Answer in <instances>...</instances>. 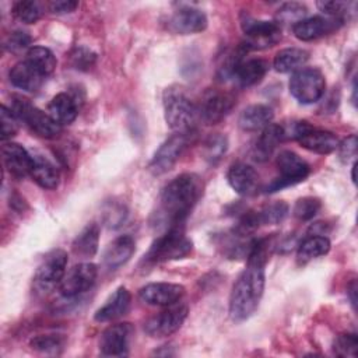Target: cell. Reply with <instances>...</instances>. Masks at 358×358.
<instances>
[{"instance_id":"5bb4252c","label":"cell","mask_w":358,"mask_h":358,"mask_svg":"<svg viewBox=\"0 0 358 358\" xmlns=\"http://www.w3.org/2000/svg\"><path fill=\"white\" fill-rule=\"evenodd\" d=\"M187 144V134L175 133L166 138L150 161L148 169L154 175H162L172 169Z\"/></svg>"},{"instance_id":"8fae6325","label":"cell","mask_w":358,"mask_h":358,"mask_svg":"<svg viewBox=\"0 0 358 358\" xmlns=\"http://www.w3.org/2000/svg\"><path fill=\"white\" fill-rule=\"evenodd\" d=\"M98 268L94 263H78L66 271L59 289L64 298H76L92 288L96 281Z\"/></svg>"},{"instance_id":"60d3db41","label":"cell","mask_w":358,"mask_h":358,"mask_svg":"<svg viewBox=\"0 0 358 358\" xmlns=\"http://www.w3.org/2000/svg\"><path fill=\"white\" fill-rule=\"evenodd\" d=\"M95 60H96V55L85 46H76L70 52V62L73 67L77 70H83V71L90 70L94 66Z\"/></svg>"},{"instance_id":"6da1fadb","label":"cell","mask_w":358,"mask_h":358,"mask_svg":"<svg viewBox=\"0 0 358 358\" xmlns=\"http://www.w3.org/2000/svg\"><path fill=\"white\" fill-rule=\"evenodd\" d=\"M271 246L270 238L252 239L246 268L239 274L229 295V316L234 322H243L256 312L264 291V267Z\"/></svg>"},{"instance_id":"ffe728a7","label":"cell","mask_w":358,"mask_h":358,"mask_svg":"<svg viewBox=\"0 0 358 358\" xmlns=\"http://www.w3.org/2000/svg\"><path fill=\"white\" fill-rule=\"evenodd\" d=\"M229 186L241 196H250L257 190L259 175L253 166L245 162H235L227 172Z\"/></svg>"},{"instance_id":"f546056e","label":"cell","mask_w":358,"mask_h":358,"mask_svg":"<svg viewBox=\"0 0 358 358\" xmlns=\"http://www.w3.org/2000/svg\"><path fill=\"white\" fill-rule=\"evenodd\" d=\"M309 60V53L301 48H285L277 52L273 60V66L278 73L298 71Z\"/></svg>"},{"instance_id":"8992f818","label":"cell","mask_w":358,"mask_h":358,"mask_svg":"<svg viewBox=\"0 0 358 358\" xmlns=\"http://www.w3.org/2000/svg\"><path fill=\"white\" fill-rule=\"evenodd\" d=\"M326 90L323 73L316 67H302L289 78V92L301 103L317 102Z\"/></svg>"},{"instance_id":"7c38bea8","label":"cell","mask_w":358,"mask_h":358,"mask_svg":"<svg viewBox=\"0 0 358 358\" xmlns=\"http://www.w3.org/2000/svg\"><path fill=\"white\" fill-rule=\"evenodd\" d=\"M235 105V98L221 90H207L199 105V117L207 124H215L227 117Z\"/></svg>"},{"instance_id":"44dd1931","label":"cell","mask_w":358,"mask_h":358,"mask_svg":"<svg viewBox=\"0 0 358 358\" xmlns=\"http://www.w3.org/2000/svg\"><path fill=\"white\" fill-rule=\"evenodd\" d=\"M136 250V242L130 235H120L112 241L103 253V266L108 270H117L124 266Z\"/></svg>"},{"instance_id":"d6a6232c","label":"cell","mask_w":358,"mask_h":358,"mask_svg":"<svg viewBox=\"0 0 358 358\" xmlns=\"http://www.w3.org/2000/svg\"><path fill=\"white\" fill-rule=\"evenodd\" d=\"M64 343H66V338L62 334L52 333V334H39L34 337L29 345L32 347V350L38 352L48 354V355H57L64 348Z\"/></svg>"},{"instance_id":"52a82bcc","label":"cell","mask_w":358,"mask_h":358,"mask_svg":"<svg viewBox=\"0 0 358 358\" xmlns=\"http://www.w3.org/2000/svg\"><path fill=\"white\" fill-rule=\"evenodd\" d=\"M277 168L278 176L267 186L266 192L268 193L303 182L310 172L309 164L305 159H302L296 152L289 150H284L278 154Z\"/></svg>"},{"instance_id":"3957f363","label":"cell","mask_w":358,"mask_h":358,"mask_svg":"<svg viewBox=\"0 0 358 358\" xmlns=\"http://www.w3.org/2000/svg\"><path fill=\"white\" fill-rule=\"evenodd\" d=\"M162 99L166 124L175 133L189 134L200 119L197 105L179 87L166 88Z\"/></svg>"},{"instance_id":"836d02e7","label":"cell","mask_w":358,"mask_h":358,"mask_svg":"<svg viewBox=\"0 0 358 358\" xmlns=\"http://www.w3.org/2000/svg\"><path fill=\"white\" fill-rule=\"evenodd\" d=\"M228 148V140L225 136L217 133L211 134L203 144V155L204 159L210 164H217Z\"/></svg>"},{"instance_id":"9a60e30c","label":"cell","mask_w":358,"mask_h":358,"mask_svg":"<svg viewBox=\"0 0 358 358\" xmlns=\"http://www.w3.org/2000/svg\"><path fill=\"white\" fill-rule=\"evenodd\" d=\"M185 294V287L173 282H150L138 289L140 299L152 306H169Z\"/></svg>"},{"instance_id":"4fadbf2b","label":"cell","mask_w":358,"mask_h":358,"mask_svg":"<svg viewBox=\"0 0 358 358\" xmlns=\"http://www.w3.org/2000/svg\"><path fill=\"white\" fill-rule=\"evenodd\" d=\"M133 334V326L127 322L106 327L99 337V351L105 357H124L129 354V345Z\"/></svg>"},{"instance_id":"f6af8a7d","label":"cell","mask_w":358,"mask_h":358,"mask_svg":"<svg viewBox=\"0 0 358 358\" xmlns=\"http://www.w3.org/2000/svg\"><path fill=\"white\" fill-rule=\"evenodd\" d=\"M338 157L347 162L350 158L355 157L357 154V137L355 134H351L348 136L347 138H344L341 143H338Z\"/></svg>"},{"instance_id":"cb8c5ba5","label":"cell","mask_w":358,"mask_h":358,"mask_svg":"<svg viewBox=\"0 0 358 358\" xmlns=\"http://www.w3.org/2000/svg\"><path fill=\"white\" fill-rule=\"evenodd\" d=\"M274 112L270 106L263 103H255L245 108L238 119L239 127L243 131H259L271 124Z\"/></svg>"},{"instance_id":"f1b7e54d","label":"cell","mask_w":358,"mask_h":358,"mask_svg":"<svg viewBox=\"0 0 358 358\" xmlns=\"http://www.w3.org/2000/svg\"><path fill=\"white\" fill-rule=\"evenodd\" d=\"M330 250V241L324 235H309L305 238L296 250L298 264H306L320 256L327 255Z\"/></svg>"},{"instance_id":"74e56055","label":"cell","mask_w":358,"mask_h":358,"mask_svg":"<svg viewBox=\"0 0 358 358\" xmlns=\"http://www.w3.org/2000/svg\"><path fill=\"white\" fill-rule=\"evenodd\" d=\"M333 351L338 357H357L358 337L355 333L338 334L333 343Z\"/></svg>"},{"instance_id":"603a6c76","label":"cell","mask_w":358,"mask_h":358,"mask_svg":"<svg viewBox=\"0 0 358 358\" xmlns=\"http://www.w3.org/2000/svg\"><path fill=\"white\" fill-rule=\"evenodd\" d=\"M8 77L14 87L27 92L38 91L45 80V77L27 60L15 63L8 73Z\"/></svg>"},{"instance_id":"ab89813d","label":"cell","mask_w":358,"mask_h":358,"mask_svg":"<svg viewBox=\"0 0 358 358\" xmlns=\"http://www.w3.org/2000/svg\"><path fill=\"white\" fill-rule=\"evenodd\" d=\"M317 8L330 18L338 20L341 22H344L345 17H348L350 7L354 6V3H345V1H317L316 3Z\"/></svg>"},{"instance_id":"ac0fdd59","label":"cell","mask_w":358,"mask_h":358,"mask_svg":"<svg viewBox=\"0 0 358 358\" xmlns=\"http://www.w3.org/2000/svg\"><path fill=\"white\" fill-rule=\"evenodd\" d=\"M4 166L8 173L17 179H22L27 175H31L34 165V157L17 143H4L1 148Z\"/></svg>"},{"instance_id":"7dc6e473","label":"cell","mask_w":358,"mask_h":358,"mask_svg":"<svg viewBox=\"0 0 358 358\" xmlns=\"http://www.w3.org/2000/svg\"><path fill=\"white\" fill-rule=\"evenodd\" d=\"M355 289H357V287H355V281H352L351 282V285L348 287V294H350V299H351V303H352V306L355 308V303H357V299H355Z\"/></svg>"},{"instance_id":"1f68e13d","label":"cell","mask_w":358,"mask_h":358,"mask_svg":"<svg viewBox=\"0 0 358 358\" xmlns=\"http://www.w3.org/2000/svg\"><path fill=\"white\" fill-rule=\"evenodd\" d=\"M25 60L32 64L43 77H48L56 69V57L53 52L45 46H32L27 52Z\"/></svg>"},{"instance_id":"83f0119b","label":"cell","mask_w":358,"mask_h":358,"mask_svg":"<svg viewBox=\"0 0 358 358\" xmlns=\"http://www.w3.org/2000/svg\"><path fill=\"white\" fill-rule=\"evenodd\" d=\"M31 178L36 185L46 190H53L60 183V173L57 168L42 155H34Z\"/></svg>"},{"instance_id":"e575fe53","label":"cell","mask_w":358,"mask_h":358,"mask_svg":"<svg viewBox=\"0 0 358 358\" xmlns=\"http://www.w3.org/2000/svg\"><path fill=\"white\" fill-rule=\"evenodd\" d=\"M277 17H275V22L281 27V25H295L296 22H299L301 20L305 18L308 8L301 4V3H285L282 4L278 10H277Z\"/></svg>"},{"instance_id":"277c9868","label":"cell","mask_w":358,"mask_h":358,"mask_svg":"<svg viewBox=\"0 0 358 358\" xmlns=\"http://www.w3.org/2000/svg\"><path fill=\"white\" fill-rule=\"evenodd\" d=\"M193 249L192 241L183 234L182 225L166 229L148 249L145 260L148 263H164L186 257Z\"/></svg>"},{"instance_id":"d4e9b609","label":"cell","mask_w":358,"mask_h":358,"mask_svg":"<svg viewBox=\"0 0 358 358\" xmlns=\"http://www.w3.org/2000/svg\"><path fill=\"white\" fill-rule=\"evenodd\" d=\"M268 69V64L263 59H248L242 60L234 74L232 78L236 81L239 87H252L263 80Z\"/></svg>"},{"instance_id":"8d00e7d4","label":"cell","mask_w":358,"mask_h":358,"mask_svg":"<svg viewBox=\"0 0 358 358\" xmlns=\"http://www.w3.org/2000/svg\"><path fill=\"white\" fill-rule=\"evenodd\" d=\"M14 17L24 24H35L41 18V7L32 0H20L13 4Z\"/></svg>"},{"instance_id":"d6986e66","label":"cell","mask_w":358,"mask_h":358,"mask_svg":"<svg viewBox=\"0 0 358 358\" xmlns=\"http://www.w3.org/2000/svg\"><path fill=\"white\" fill-rule=\"evenodd\" d=\"M296 141L306 150L316 152V154H331L338 147V137L329 131L322 129H315L313 126H308L298 137Z\"/></svg>"},{"instance_id":"ee69618b","label":"cell","mask_w":358,"mask_h":358,"mask_svg":"<svg viewBox=\"0 0 358 358\" xmlns=\"http://www.w3.org/2000/svg\"><path fill=\"white\" fill-rule=\"evenodd\" d=\"M31 36L22 31H14L4 42V49L13 53H20L31 45Z\"/></svg>"},{"instance_id":"b9f144b4","label":"cell","mask_w":358,"mask_h":358,"mask_svg":"<svg viewBox=\"0 0 358 358\" xmlns=\"http://www.w3.org/2000/svg\"><path fill=\"white\" fill-rule=\"evenodd\" d=\"M0 124H1V140L3 141L11 138L18 131V119L11 112V109L4 105H1V108H0Z\"/></svg>"},{"instance_id":"484cf974","label":"cell","mask_w":358,"mask_h":358,"mask_svg":"<svg viewBox=\"0 0 358 358\" xmlns=\"http://www.w3.org/2000/svg\"><path fill=\"white\" fill-rule=\"evenodd\" d=\"M281 141H284V133H282L281 124L271 123L267 127H264L253 148L255 159L260 162L267 161Z\"/></svg>"},{"instance_id":"4dcf8cb0","label":"cell","mask_w":358,"mask_h":358,"mask_svg":"<svg viewBox=\"0 0 358 358\" xmlns=\"http://www.w3.org/2000/svg\"><path fill=\"white\" fill-rule=\"evenodd\" d=\"M99 243V227L94 222L88 224L74 239L73 252L83 257H92L98 250Z\"/></svg>"},{"instance_id":"5b68a950","label":"cell","mask_w":358,"mask_h":358,"mask_svg":"<svg viewBox=\"0 0 358 358\" xmlns=\"http://www.w3.org/2000/svg\"><path fill=\"white\" fill-rule=\"evenodd\" d=\"M10 109L18 120L24 122L39 137L52 140L62 131V126L49 113H45L22 96H13Z\"/></svg>"},{"instance_id":"4316f807","label":"cell","mask_w":358,"mask_h":358,"mask_svg":"<svg viewBox=\"0 0 358 358\" xmlns=\"http://www.w3.org/2000/svg\"><path fill=\"white\" fill-rule=\"evenodd\" d=\"M48 113L60 124H70L78 115V105L76 99L66 92H60L52 98L48 105Z\"/></svg>"},{"instance_id":"9c48e42d","label":"cell","mask_w":358,"mask_h":358,"mask_svg":"<svg viewBox=\"0 0 358 358\" xmlns=\"http://www.w3.org/2000/svg\"><path fill=\"white\" fill-rule=\"evenodd\" d=\"M67 267V253L63 249L50 250L39 263L34 274V287L48 292L60 285Z\"/></svg>"},{"instance_id":"d590c367","label":"cell","mask_w":358,"mask_h":358,"mask_svg":"<svg viewBox=\"0 0 358 358\" xmlns=\"http://www.w3.org/2000/svg\"><path fill=\"white\" fill-rule=\"evenodd\" d=\"M288 204L282 200L271 203L268 206H266L264 208H262L260 211H257V217L260 221V225H274V224H280L288 214Z\"/></svg>"},{"instance_id":"7bdbcfd3","label":"cell","mask_w":358,"mask_h":358,"mask_svg":"<svg viewBox=\"0 0 358 358\" xmlns=\"http://www.w3.org/2000/svg\"><path fill=\"white\" fill-rule=\"evenodd\" d=\"M126 215H127V213H126L124 206H122L119 203L108 204V207H105V210H103V221L109 228L120 227L124 222Z\"/></svg>"},{"instance_id":"bcb514c9","label":"cell","mask_w":358,"mask_h":358,"mask_svg":"<svg viewBox=\"0 0 358 358\" xmlns=\"http://www.w3.org/2000/svg\"><path fill=\"white\" fill-rule=\"evenodd\" d=\"M78 7V3L74 0H56L49 3V8L55 14H69Z\"/></svg>"},{"instance_id":"f35d334b","label":"cell","mask_w":358,"mask_h":358,"mask_svg":"<svg viewBox=\"0 0 358 358\" xmlns=\"http://www.w3.org/2000/svg\"><path fill=\"white\" fill-rule=\"evenodd\" d=\"M320 207H322V203L319 199L302 197V199L296 200L292 213H294L295 218H298L299 221H309L319 213Z\"/></svg>"},{"instance_id":"7a4b0ae2","label":"cell","mask_w":358,"mask_h":358,"mask_svg":"<svg viewBox=\"0 0 358 358\" xmlns=\"http://www.w3.org/2000/svg\"><path fill=\"white\" fill-rule=\"evenodd\" d=\"M201 179L196 173L173 178L161 193L154 225H161L165 231L182 225L201 196Z\"/></svg>"},{"instance_id":"e0dca14e","label":"cell","mask_w":358,"mask_h":358,"mask_svg":"<svg viewBox=\"0 0 358 358\" xmlns=\"http://www.w3.org/2000/svg\"><path fill=\"white\" fill-rule=\"evenodd\" d=\"M343 22L330 17L315 15L309 18H303L292 27V32L295 38L303 42L319 39L327 34H331L337 29Z\"/></svg>"},{"instance_id":"ba28073f","label":"cell","mask_w":358,"mask_h":358,"mask_svg":"<svg viewBox=\"0 0 358 358\" xmlns=\"http://www.w3.org/2000/svg\"><path fill=\"white\" fill-rule=\"evenodd\" d=\"M241 27L246 36L242 45L246 50L267 49L281 39V27L275 21L256 20L250 15H245L241 20Z\"/></svg>"},{"instance_id":"7402d4cb","label":"cell","mask_w":358,"mask_h":358,"mask_svg":"<svg viewBox=\"0 0 358 358\" xmlns=\"http://www.w3.org/2000/svg\"><path fill=\"white\" fill-rule=\"evenodd\" d=\"M130 302H131V295L129 289L126 287H119L108 298V301L95 312L94 319L99 323L116 320L129 310Z\"/></svg>"},{"instance_id":"c3c4849f","label":"cell","mask_w":358,"mask_h":358,"mask_svg":"<svg viewBox=\"0 0 358 358\" xmlns=\"http://www.w3.org/2000/svg\"><path fill=\"white\" fill-rule=\"evenodd\" d=\"M355 166H357V164L354 162V165H352V171H351V179H352V182L355 183Z\"/></svg>"},{"instance_id":"30bf717a","label":"cell","mask_w":358,"mask_h":358,"mask_svg":"<svg viewBox=\"0 0 358 358\" xmlns=\"http://www.w3.org/2000/svg\"><path fill=\"white\" fill-rule=\"evenodd\" d=\"M187 313L189 308L183 303L169 305L166 309L147 319L144 323V331L154 338L168 337L182 327Z\"/></svg>"},{"instance_id":"2e32d148","label":"cell","mask_w":358,"mask_h":358,"mask_svg":"<svg viewBox=\"0 0 358 358\" xmlns=\"http://www.w3.org/2000/svg\"><path fill=\"white\" fill-rule=\"evenodd\" d=\"M168 28L173 34L179 35L197 34L207 28V17L200 8L183 6L171 15L168 21Z\"/></svg>"}]
</instances>
